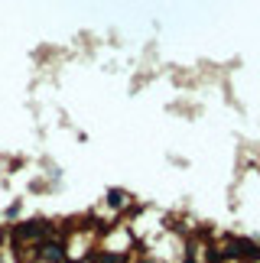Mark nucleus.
Here are the masks:
<instances>
[{
	"label": "nucleus",
	"mask_w": 260,
	"mask_h": 263,
	"mask_svg": "<svg viewBox=\"0 0 260 263\" xmlns=\"http://www.w3.org/2000/svg\"><path fill=\"white\" fill-rule=\"evenodd\" d=\"M72 263H91V257H85V260H72Z\"/></svg>",
	"instance_id": "3"
},
{
	"label": "nucleus",
	"mask_w": 260,
	"mask_h": 263,
	"mask_svg": "<svg viewBox=\"0 0 260 263\" xmlns=\"http://www.w3.org/2000/svg\"><path fill=\"white\" fill-rule=\"evenodd\" d=\"M0 237H4V231H0Z\"/></svg>",
	"instance_id": "4"
},
{
	"label": "nucleus",
	"mask_w": 260,
	"mask_h": 263,
	"mask_svg": "<svg viewBox=\"0 0 260 263\" xmlns=\"http://www.w3.org/2000/svg\"><path fill=\"white\" fill-rule=\"evenodd\" d=\"M39 263H43V260H39Z\"/></svg>",
	"instance_id": "5"
},
{
	"label": "nucleus",
	"mask_w": 260,
	"mask_h": 263,
	"mask_svg": "<svg viewBox=\"0 0 260 263\" xmlns=\"http://www.w3.org/2000/svg\"><path fill=\"white\" fill-rule=\"evenodd\" d=\"M49 234H52V224H46V221H26V224H20L13 231V244L20 250H36Z\"/></svg>",
	"instance_id": "1"
},
{
	"label": "nucleus",
	"mask_w": 260,
	"mask_h": 263,
	"mask_svg": "<svg viewBox=\"0 0 260 263\" xmlns=\"http://www.w3.org/2000/svg\"><path fill=\"white\" fill-rule=\"evenodd\" d=\"M107 201H111L114 208H127V205H130V198L124 195V192H111V198H107Z\"/></svg>",
	"instance_id": "2"
}]
</instances>
